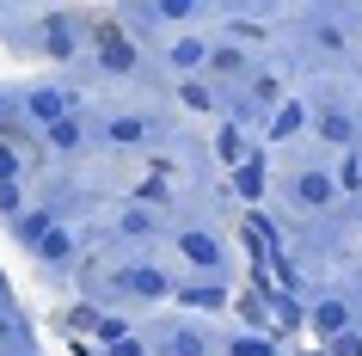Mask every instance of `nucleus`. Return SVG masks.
Here are the masks:
<instances>
[{
    "instance_id": "nucleus-1",
    "label": "nucleus",
    "mask_w": 362,
    "mask_h": 356,
    "mask_svg": "<svg viewBox=\"0 0 362 356\" xmlns=\"http://www.w3.org/2000/svg\"><path fill=\"white\" fill-rule=\"evenodd\" d=\"M295 190H301V203H307V209H325L332 197H338V185H332L325 172H301V185H295Z\"/></svg>"
},
{
    "instance_id": "nucleus-2",
    "label": "nucleus",
    "mask_w": 362,
    "mask_h": 356,
    "mask_svg": "<svg viewBox=\"0 0 362 356\" xmlns=\"http://www.w3.org/2000/svg\"><path fill=\"white\" fill-rule=\"evenodd\" d=\"M178 246H185V258H191V264H203V270H209V264H221V246H215L209 234H185Z\"/></svg>"
},
{
    "instance_id": "nucleus-3",
    "label": "nucleus",
    "mask_w": 362,
    "mask_h": 356,
    "mask_svg": "<svg viewBox=\"0 0 362 356\" xmlns=\"http://www.w3.org/2000/svg\"><path fill=\"white\" fill-rule=\"evenodd\" d=\"M105 68H117V74H123V68H135V50L117 38V31H105Z\"/></svg>"
},
{
    "instance_id": "nucleus-4",
    "label": "nucleus",
    "mask_w": 362,
    "mask_h": 356,
    "mask_svg": "<svg viewBox=\"0 0 362 356\" xmlns=\"http://www.w3.org/2000/svg\"><path fill=\"white\" fill-rule=\"evenodd\" d=\"M37 252H43V258H49V264H62V258H68V252H74V240H68L62 227H49V234H43V240H37Z\"/></svg>"
},
{
    "instance_id": "nucleus-5",
    "label": "nucleus",
    "mask_w": 362,
    "mask_h": 356,
    "mask_svg": "<svg viewBox=\"0 0 362 356\" xmlns=\"http://www.w3.org/2000/svg\"><path fill=\"white\" fill-rule=\"evenodd\" d=\"M129 289H135V295H166V277L141 264V270H129Z\"/></svg>"
},
{
    "instance_id": "nucleus-6",
    "label": "nucleus",
    "mask_w": 362,
    "mask_h": 356,
    "mask_svg": "<svg viewBox=\"0 0 362 356\" xmlns=\"http://www.w3.org/2000/svg\"><path fill=\"white\" fill-rule=\"evenodd\" d=\"M209 56V50H203V43L197 38H185V43H172V68H197V62Z\"/></svg>"
},
{
    "instance_id": "nucleus-7",
    "label": "nucleus",
    "mask_w": 362,
    "mask_h": 356,
    "mask_svg": "<svg viewBox=\"0 0 362 356\" xmlns=\"http://www.w3.org/2000/svg\"><path fill=\"white\" fill-rule=\"evenodd\" d=\"M49 56H74V31H68V19H49Z\"/></svg>"
},
{
    "instance_id": "nucleus-8",
    "label": "nucleus",
    "mask_w": 362,
    "mask_h": 356,
    "mask_svg": "<svg viewBox=\"0 0 362 356\" xmlns=\"http://www.w3.org/2000/svg\"><path fill=\"white\" fill-rule=\"evenodd\" d=\"M215 148H221V160H228V166H246V142H240V130H221V142H215Z\"/></svg>"
},
{
    "instance_id": "nucleus-9",
    "label": "nucleus",
    "mask_w": 362,
    "mask_h": 356,
    "mask_svg": "<svg viewBox=\"0 0 362 356\" xmlns=\"http://www.w3.org/2000/svg\"><path fill=\"white\" fill-rule=\"evenodd\" d=\"M31 117H43V123H62V98H56V93H37V98H31Z\"/></svg>"
},
{
    "instance_id": "nucleus-10",
    "label": "nucleus",
    "mask_w": 362,
    "mask_h": 356,
    "mask_svg": "<svg viewBox=\"0 0 362 356\" xmlns=\"http://www.w3.org/2000/svg\"><path fill=\"white\" fill-rule=\"evenodd\" d=\"M313 326H320V332H338V326H344V307H338V301H325L320 314H313Z\"/></svg>"
},
{
    "instance_id": "nucleus-11",
    "label": "nucleus",
    "mask_w": 362,
    "mask_h": 356,
    "mask_svg": "<svg viewBox=\"0 0 362 356\" xmlns=\"http://www.w3.org/2000/svg\"><path fill=\"white\" fill-rule=\"evenodd\" d=\"M49 142H56V148H74L80 135H74V123H68V117H62V123H49Z\"/></svg>"
},
{
    "instance_id": "nucleus-12",
    "label": "nucleus",
    "mask_w": 362,
    "mask_h": 356,
    "mask_svg": "<svg viewBox=\"0 0 362 356\" xmlns=\"http://www.w3.org/2000/svg\"><path fill=\"white\" fill-rule=\"evenodd\" d=\"M320 130L332 135V142H350V117H320Z\"/></svg>"
},
{
    "instance_id": "nucleus-13",
    "label": "nucleus",
    "mask_w": 362,
    "mask_h": 356,
    "mask_svg": "<svg viewBox=\"0 0 362 356\" xmlns=\"http://www.w3.org/2000/svg\"><path fill=\"white\" fill-rule=\"evenodd\" d=\"M111 142H141V123H129V117H117V123H111Z\"/></svg>"
},
{
    "instance_id": "nucleus-14",
    "label": "nucleus",
    "mask_w": 362,
    "mask_h": 356,
    "mask_svg": "<svg viewBox=\"0 0 362 356\" xmlns=\"http://www.w3.org/2000/svg\"><path fill=\"white\" fill-rule=\"evenodd\" d=\"M172 356H203V338H191V332L172 338Z\"/></svg>"
},
{
    "instance_id": "nucleus-15",
    "label": "nucleus",
    "mask_w": 362,
    "mask_h": 356,
    "mask_svg": "<svg viewBox=\"0 0 362 356\" xmlns=\"http://www.w3.org/2000/svg\"><path fill=\"white\" fill-rule=\"evenodd\" d=\"M258 185H264V172H258V166H240V190H246V197H258Z\"/></svg>"
},
{
    "instance_id": "nucleus-16",
    "label": "nucleus",
    "mask_w": 362,
    "mask_h": 356,
    "mask_svg": "<svg viewBox=\"0 0 362 356\" xmlns=\"http://www.w3.org/2000/svg\"><path fill=\"white\" fill-rule=\"evenodd\" d=\"M233 356H270V344H258V338H233Z\"/></svg>"
},
{
    "instance_id": "nucleus-17",
    "label": "nucleus",
    "mask_w": 362,
    "mask_h": 356,
    "mask_svg": "<svg viewBox=\"0 0 362 356\" xmlns=\"http://www.w3.org/2000/svg\"><path fill=\"white\" fill-rule=\"evenodd\" d=\"M295 130H301V111H283V117H276V142H283V135H295Z\"/></svg>"
},
{
    "instance_id": "nucleus-18",
    "label": "nucleus",
    "mask_w": 362,
    "mask_h": 356,
    "mask_svg": "<svg viewBox=\"0 0 362 356\" xmlns=\"http://www.w3.org/2000/svg\"><path fill=\"white\" fill-rule=\"evenodd\" d=\"M332 350H338V356H362V338H350V332H344L338 344H332Z\"/></svg>"
},
{
    "instance_id": "nucleus-19",
    "label": "nucleus",
    "mask_w": 362,
    "mask_h": 356,
    "mask_svg": "<svg viewBox=\"0 0 362 356\" xmlns=\"http://www.w3.org/2000/svg\"><path fill=\"white\" fill-rule=\"evenodd\" d=\"M6 172H13V154L0 148V185H6Z\"/></svg>"
},
{
    "instance_id": "nucleus-20",
    "label": "nucleus",
    "mask_w": 362,
    "mask_h": 356,
    "mask_svg": "<svg viewBox=\"0 0 362 356\" xmlns=\"http://www.w3.org/2000/svg\"><path fill=\"white\" fill-rule=\"evenodd\" d=\"M117 356H141V344H117Z\"/></svg>"
}]
</instances>
